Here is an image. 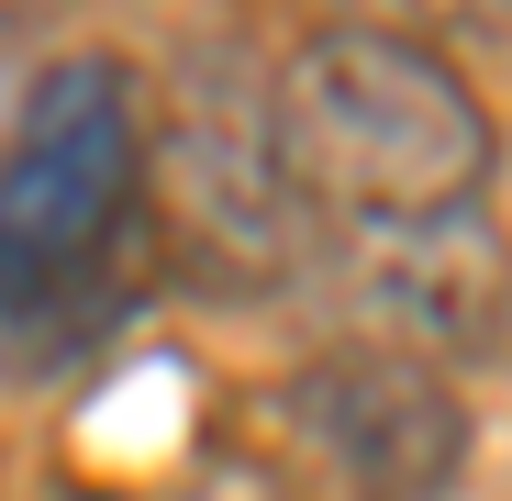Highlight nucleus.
Masks as SVG:
<instances>
[{"instance_id": "obj_6", "label": "nucleus", "mask_w": 512, "mask_h": 501, "mask_svg": "<svg viewBox=\"0 0 512 501\" xmlns=\"http://www.w3.org/2000/svg\"><path fill=\"white\" fill-rule=\"evenodd\" d=\"M312 34H390L423 56H457V45H501V0H301Z\"/></svg>"}, {"instance_id": "obj_4", "label": "nucleus", "mask_w": 512, "mask_h": 501, "mask_svg": "<svg viewBox=\"0 0 512 501\" xmlns=\"http://www.w3.org/2000/svg\"><path fill=\"white\" fill-rule=\"evenodd\" d=\"M268 435L312 501H457L479 457V412L468 379L379 334H334L268 379Z\"/></svg>"}, {"instance_id": "obj_3", "label": "nucleus", "mask_w": 512, "mask_h": 501, "mask_svg": "<svg viewBox=\"0 0 512 501\" xmlns=\"http://www.w3.org/2000/svg\"><path fill=\"white\" fill-rule=\"evenodd\" d=\"M145 212L156 245H190L223 279H301L323 257V223L279 145L268 67L245 45H190L167 112H145Z\"/></svg>"}, {"instance_id": "obj_5", "label": "nucleus", "mask_w": 512, "mask_h": 501, "mask_svg": "<svg viewBox=\"0 0 512 501\" xmlns=\"http://www.w3.org/2000/svg\"><path fill=\"white\" fill-rule=\"evenodd\" d=\"M357 334H379V346L423 357V368H490L501 357V223L490 201L468 212H435V223H379L357 234Z\"/></svg>"}, {"instance_id": "obj_7", "label": "nucleus", "mask_w": 512, "mask_h": 501, "mask_svg": "<svg viewBox=\"0 0 512 501\" xmlns=\"http://www.w3.org/2000/svg\"><path fill=\"white\" fill-rule=\"evenodd\" d=\"M23 501H101V490H78V479H45V490H23Z\"/></svg>"}, {"instance_id": "obj_1", "label": "nucleus", "mask_w": 512, "mask_h": 501, "mask_svg": "<svg viewBox=\"0 0 512 501\" xmlns=\"http://www.w3.org/2000/svg\"><path fill=\"white\" fill-rule=\"evenodd\" d=\"M156 290L145 101L112 56H56L0 123V379L90 368Z\"/></svg>"}, {"instance_id": "obj_2", "label": "nucleus", "mask_w": 512, "mask_h": 501, "mask_svg": "<svg viewBox=\"0 0 512 501\" xmlns=\"http://www.w3.org/2000/svg\"><path fill=\"white\" fill-rule=\"evenodd\" d=\"M268 101L312 223L379 234V223H435L490 201L501 134L457 56H423L390 34H301L290 67H268Z\"/></svg>"}]
</instances>
